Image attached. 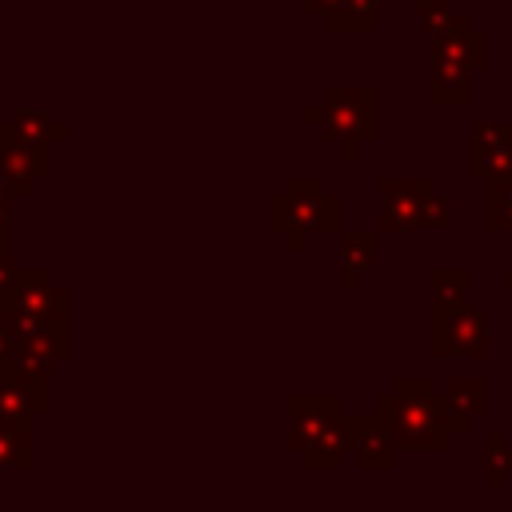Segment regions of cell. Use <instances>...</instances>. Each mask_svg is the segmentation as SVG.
I'll use <instances>...</instances> for the list:
<instances>
[{
  "label": "cell",
  "instance_id": "obj_1",
  "mask_svg": "<svg viewBox=\"0 0 512 512\" xmlns=\"http://www.w3.org/2000/svg\"><path fill=\"white\" fill-rule=\"evenodd\" d=\"M376 412L392 428L396 444L400 448H416V452L448 448L452 436L460 432L448 400H440L432 392V384L420 380V376H404L388 396H380V408Z\"/></svg>",
  "mask_w": 512,
  "mask_h": 512
},
{
  "label": "cell",
  "instance_id": "obj_2",
  "mask_svg": "<svg viewBox=\"0 0 512 512\" xmlns=\"http://www.w3.org/2000/svg\"><path fill=\"white\" fill-rule=\"evenodd\" d=\"M288 412H292L288 444L304 452L312 468H336L348 452V416L340 412V404L332 396H308V400H292Z\"/></svg>",
  "mask_w": 512,
  "mask_h": 512
},
{
  "label": "cell",
  "instance_id": "obj_3",
  "mask_svg": "<svg viewBox=\"0 0 512 512\" xmlns=\"http://www.w3.org/2000/svg\"><path fill=\"white\" fill-rule=\"evenodd\" d=\"M312 124L328 140L344 148V156H356L360 144L376 136V92L372 88H324V96L308 108Z\"/></svg>",
  "mask_w": 512,
  "mask_h": 512
},
{
  "label": "cell",
  "instance_id": "obj_4",
  "mask_svg": "<svg viewBox=\"0 0 512 512\" xmlns=\"http://www.w3.org/2000/svg\"><path fill=\"white\" fill-rule=\"evenodd\" d=\"M272 228L288 236L292 248H300L304 236L312 232H332L340 224V196H328L320 180H292L268 212Z\"/></svg>",
  "mask_w": 512,
  "mask_h": 512
},
{
  "label": "cell",
  "instance_id": "obj_5",
  "mask_svg": "<svg viewBox=\"0 0 512 512\" xmlns=\"http://www.w3.org/2000/svg\"><path fill=\"white\" fill-rule=\"evenodd\" d=\"M448 228L452 212L448 200L432 180H380V228L384 232H412V228Z\"/></svg>",
  "mask_w": 512,
  "mask_h": 512
},
{
  "label": "cell",
  "instance_id": "obj_6",
  "mask_svg": "<svg viewBox=\"0 0 512 512\" xmlns=\"http://www.w3.org/2000/svg\"><path fill=\"white\" fill-rule=\"evenodd\" d=\"M432 348H436V356H472V360H480L488 352V324H484V316L476 308H468V304L436 308Z\"/></svg>",
  "mask_w": 512,
  "mask_h": 512
},
{
  "label": "cell",
  "instance_id": "obj_7",
  "mask_svg": "<svg viewBox=\"0 0 512 512\" xmlns=\"http://www.w3.org/2000/svg\"><path fill=\"white\" fill-rule=\"evenodd\" d=\"M468 168L480 180H508L512 176V124H476L468 144Z\"/></svg>",
  "mask_w": 512,
  "mask_h": 512
},
{
  "label": "cell",
  "instance_id": "obj_8",
  "mask_svg": "<svg viewBox=\"0 0 512 512\" xmlns=\"http://www.w3.org/2000/svg\"><path fill=\"white\" fill-rule=\"evenodd\" d=\"M396 436L392 428L380 420V412L372 416H348V452L356 456L360 468H392L396 460Z\"/></svg>",
  "mask_w": 512,
  "mask_h": 512
},
{
  "label": "cell",
  "instance_id": "obj_9",
  "mask_svg": "<svg viewBox=\"0 0 512 512\" xmlns=\"http://www.w3.org/2000/svg\"><path fill=\"white\" fill-rule=\"evenodd\" d=\"M312 12L340 32H360V28H376V8L380 0H308Z\"/></svg>",
  "mask_w": 512,
  "mask_h": 512
},
{
  "label": "cell",
  "instance_id": "obj_10",
  "mask_svg": "<svg viewBox=\"0 0 512 512\" xmlns=\"http://www.w3.org/2000/svg\"><path fill=\"white\" fill-rule=\"evenodd\" d=\"M412 8H416L420 28H424L436 44H440V40H452V36H460V32L472 28L468 16L452 8V0H412Z\"/></svg>",
  "mask_w": 512,
  "mask_h": 512
},
{
  "label": "cell",
  "instance_id": "obj_11",
  "mask_svg": "<svg viewBox=\"0 0 512 512\" xmlns=\"http://www.w3.org/2000/svg\"><path fill=\"white\" fill-rule=\"evenodd\" d=\"M448 408L456 416V428L464 432L472 424V416H480L488 408V384L480 376H464V380H452V392H448Z\"/></svg>",
  "mask_w": 512,
  "mask_h": 512
},
{
  "label": "cell",
  "instance_id": "obj_12",
  "mask_svg": "<svg viewBox=\"0 0 512 512\" xmlns=\"http://www.w3.org/2000/svg\"><path fill=\"white\" fill-rule=\"evenodd\" d=\"M436 56H440V60H452V64H464L468 72H476V68H484V60H488V40H484V32L468 28V32H460V36H452V40H440V44H436Z\"/></svg>",
  "mask_w": 512,
  "mask_h": 512
},
{
  "label": "cell",
  "instance_id": "obj_13",
  "mask_svg": "<svg viewBox=\"0 0 512 512\" xmlns=\"http://www.w3.org/2000/svg\"><path fill=\"white\" fill-rule=\"evenodd\" d=\"M372 260H376V232H344V236H340V268H344V284H356L360 272H368Z\"/></svg>",
  "mask_w": 512,
  "mask_h": 512
},
{
  "label": "cell",
  "instance_id": "obj_14",
  "mask_svg": "<svg viewBox=\"0 0 512 512\" xmlns=\"http://www.w3.org/2000/svg\"><path fill=\"white\" fill-rule=\"evenodd\" d=\"M468 68L464 64H452V60H440L432 56V96L440 104H464L468 100Z\"/></svg>",
  "mask_w": 512,
  "mask_h": 512
},
{
  "label": "cell",
  "instance_id": "obj_15",
  "mask_svg": "<svg viewBox=\"0 0 512 512\" xmlns=\"http://www.w3.org/2000/svg\"><path fill=\"white\" fill-rule=\"evenodd\" d=\"M32 412H40V408H36V400H32L20 384L0 380V420H4V424H20V428H28Z\"/></svg>",
  "mask_w": 512,
  "mask_h": 512
},
{
  "label": "cell",
  "instance_id": "obj_16",
  "mask_svg": "<svg viewBox=\"0 0 512 512\" xmlns=\"http://www.w3.org/2000/svg\"><path fill=\"white\" fill-rule=\"evenodd\" d=\"M488 228L512 232V176L488 184Z\"/></svg>",
  "mask_w": 512,
  "mask_h": 512
},
{
  "label": "cell",
  "instance_id": "obj_17",
  "mask_svg": "<svg viewBox=\"0 0 512 512\" xmlns=\"http://www.w3.org/2000/svg\"><path fill=\"white\" fill-rule=\"evenodd\" d=\"M432 292H436V308L464 304V296H468V272L464 268H440L432 276Z\"/></svg>",
  "mask_w": 512,
  "mask_h": 512
},
{
  "label": "cell",
  "instance_id": "obj_18",
  "mask_svg": "<svg viewBox=\"0 0 512 512\" xmlns=\"http://www.w3.org/2000/svg\"><path fill=\"white\" fill-rule=\"evenodd\" d=\"M0 468H28V428L0 420Z\"/></svg>",
  "mask_w": 512,
  "mask_h": 512
},
{
  "label": "cell",
  "instance_id": "obj_19",
  "mask_svg": "<svg viewBox=\"0 0 512 512\" xmlns=\"http://www.w3.org/2000/svg\"><path fill=\"white\" fill-rule=\"evenodd\" d=\"M488 484H504V472H512V448L504 444V436L488 440Z\"/></svg>",
  "mask_w": 512,
  "mask_h": 512
},
{
  "label": "cell",
  "instance_id": "obj_20",
  "mask_svg": "<svg viewBox=\"0 0 512 512\" xmlns=\"http://www.w3.org/2000/svg\"><path fill=\"white\" fill-rule=\"evenodd\" d=\"M12 356H16V336H12V328H8L4 320H0V376L8 372Z\"/></svg>",
  "mask_w": 512,
  "mask_h": 512
},
{
  "label": "cell",
  "instance_id": "obj_21",
  "mask_svg": "<svg viewBox=\"0 0 512 512\" xmlns=\"http://www.w3.org/2000/svg\"><path fill=\"white\" fill-rule=\"evenodd\" d=\"M16 280H20V272H16V264L8 260V252H0V300L16 288Z\"/></svg>",
  "mask_w": 512,
  "mask_h": 512
},
{
  "label": "cell",
  "instance_id": "obj_22",
  "mask_svg": "<svg viewBox=\"0 0 512 512\" xmlns=\"http://www.w3.org/2000/svg\"><path fill=\"white\" fill-rule=\"evenodd\" d=\"M4 180H0V252H8V232H12V224H8V200H4Z\"/></svg>",
  "mask_w": 512,
  "mask_h": 512
},
{
  "label": "cell",
  "instance_id": "obj_23",
  "mask_svg": "<svg viewBox=\"0 0 512 512\" xmlns=\"http://www.w3.org/2000/svg\"><path fill=\"white\" fill-rule=\"evenodd\" d=\"M504 280H508V288H512V268H508V276H504Z\"/></svg>",
  "mask_w": 512,
  "mask_h": 512
}]
</instances>
